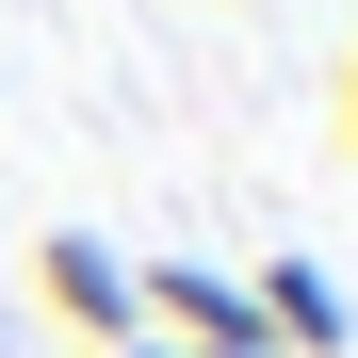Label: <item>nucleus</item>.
I'll return each mask as SVG.
<instances>
[{"label": "nucleus", "instance_id": "nucleus-1", "mask_svg": "<svg viewBox=\"0 0 358 358\" xmlns=\"http://www.w3.org/2000/svg\"><path fill=\"white\" fill-rule=\"evenodd\" d=\"M131 310H147V342H179V358H277L261 310H245V277H212V261H131Z\"/></svg>", "mask_w": 358, "mask_h": 358}, {"label": "nucleus", "instance_id": "nucleus-2", "mask_svg": "<svg viewBox=\"0 0 358 358\" xmlns=\"http://www.w3.org/2000/svg\"><path fill=\"white\" fill-rule=\"evenodd\" d=\"M33 293H49V310H66V326H82L98 358H114V342L147 326V310H131V261H114L98 228H49V245H33Z\"/></svg>", "mask_w": 358, "mask_h": 358}, {"label": "nucleus", "instance_id": "nucleus-3", "mask_svg": "<svg viewBox=\"0 0 358 358\" xmlns=\"http://www.w3.org/2000/svg\"><path fill=\"white\" fill-rule=\"evenodd\" d=\"M245 310H261V342H293V358H342V342H358V310H342V277H326V261H261V277H245Z\"/></svg>", "mask_w": 358, "mask_h": 358}, {"label": "nucleus", "instance_id": "nucleus-4", "mask_svg": "<svg viewBox=\"0 0 358 358\" xmlns=\"http://www.w3.org/2000/svg\"><path fill=\"white\" fill-rule=\"evenodd\" d=\"M114 358H179V342H147V326H131V342H114Z\"/></svg>", "mask_w": 358, "mask_h": 358}, {"label": "nucleus", "instance_id": "nucleus-5", "mask_svg": "<svg viewBox=\"0 0 358 358\" xmlns=\"http://www.w3.org/2000/svg\"><path fill=\"white\" fill-rule=\"evenodd\" d=\"M342 131H358V82H342Z\"/></svg>", "mask_w": 358, "mask_h": 358}]
</instances>
